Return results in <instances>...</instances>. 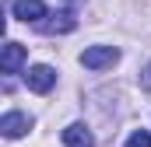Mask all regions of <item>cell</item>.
Listing matches in <instances>:
<instances>
[{
  "instance_id": "1",
  "label": "cell",
  "mask_w": 151,
  "mask_h": 147,
  "mask_svg": "<svg viewBox=\"0 0 151 147\" xmlns=\"http://www.w3.org/2000/svg\"><path fill=\"white\" fill-rule=\"evenodd\" d=\"M116 60H119V49L116 46H91V49L81 53V63L88 70H106V67H113Z\"/></svg>"
},
{
  "instance_id": "2",
  "label": "cell",
  "mask_w": 151,
  "mask_h": 147,
  "mask_svg": "<svg viewBox=\"0 0 151 147\" xmlns=\"http://www.w3.org/2000/svg\"><path fill=\"white\" fill-rule=\"evenodd\" d=\"M25 84H28V91L46 95V91H53V84H56V70H53V67H46V63H35L32 70L25 74Z\"/></svg>"
},
{
  "instance_id": "3",
  "label": "cell",
  "mask_w": 151,
  "mask_h": 147,
  "mask_svg": "<svg viewBox=\"0 0 151 147\" xmlns=\"http://www.w3.org/2000/svg\"><path fill=\"white\" fill-rule=\"evenodd\" d=\"M25 60H28V49L21 42H7L4 46V56H0V70L4 74H18L25 67Z\"/></svg>"
},
{
  "instance_id": "4",
  "label": "cell",
  "mask_w": 151,
  "mask_h": 147,
  "mask_svg": "<svg viewBox=\"0 0 151 147\" xmlns=\"http://www.w3.org/2000/svg\"><path fill=\"white\" fill-rule=\"evenodd\" d=\"M14 18L18 21H32V25H39L42 18H49V11H46V4L42 0H14Z\"/></svg>"
},
{
  "instance_id": "5",
  "label": "cell",
  "mask_w": 151,
  "mask_h": 147,
  "mask_svg": "<svg viewBox=\"0 0 151 147\" xmlns=\"http://www.w3.org/2000/svg\"><path fill=\"white\" fill-rule=\"evenodd\" d=\"M28 126H32V119H28L25 112H7V116L0 119V133H4L7 140L25 137V133H28Z\"/></svg>"
},
{
  "instance_id": "6",
  "label": "cell",
  "mask_w": 151,
  "mask_h": 147,
  "mask_svg": "<svg viewBox=\"0 0 151 147\" xmlns=\"http://www.w3.org/2000/svg\"><path fill=\"white\" fill-rule=\"evenodd\" d=\"M49 18H53V21H39V32H42V35H63V32H74L77 28V18L67 14V11L49 14Z\"/></svg>"
},
{
  "instance_id": "7",
  "label": "cell",
  "mask_w": 151,
  "mask_h": 147,
  "mask_svg": "<svg viewBox=\"0 0 151 147\" xmlns=\"http://www.w3.org/2000/svg\"><path fill=\"white\" fill-rule=\"evenodd\" d=\"M63 144L67 147H95V137H91V130L84 123H70L63 130Z\"/></svg>"
},
{
  "instance_id": "8",
  "label": "cell",
  "mask_w": 151,
  "mask_h": 147,
  "mask_svg": "<svg viewBox=\"0 0 151 147\" xmlns=\"http://www.w3.org/2000/svg\"><path fill=\"white\" fill-rule=\"evenodd\" d=\"M123 147H151V133H148V130H134L130 140H127Z\"/></svg>"
},
{
  "instance_id": "9",
  "label": "cell",
  "mask_w": 151,
  "mask_h": 147,
  "mask_svg": "<svg viewBox=\"0 0 151 147\" xmlns=\"http://www.w3.org/2000/svg\"><path fill=\"white\" fill-rule=\"evenodd\" d=\"M141 88H144V91H151V63L141 70Z\"/></svg>"
}]
</instances>
